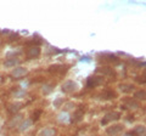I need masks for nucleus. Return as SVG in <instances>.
<instances>
[{"instance_id": "obj_1", "label": "nucleus", "mask_w": 146, "mask_h": 136, "mask_svg": "<svg viewBox=\"0 0 146 136\" xmlns=\"http://www.w3.org/2000/svg\"><path fill=\"white\" fill-rule=\"evenodd\" d=\"M104 83V77L102 75H93L89 77L86 80V86L88 88H96L100 86Z\"/></svg>"}, {"instance_id": "obj_2", "label": "nucleus", "mask_w": 146, "mask_h": 136, "mask_svg": "<svg viewBox=\"0 0 146 136\" xmlns=\"http://www.w3.org/2000/svg\"><path fill=\"white\" fill-rule=\"evenodd\" d=\"M61 89H62V91L65 94H70V92L76 91V90L78 89V85H77V83H74L73 80H67V81H65V83L62 84Z\"/></svg>"}, {"instance_id": "obj_3", "label": "nucleus", "mask_w": 146, "mask_h": 136, "mask_svg": "<svg viewBox=\"0 0 146 136\" xmlns=\"http://www.w3.org/2000/svg\"><path fill=\"white\" fill-rule=\"evenodd\" d=\"M119 118H121V113L119 112H110V113H107V114L104 117V119L101 120V124L105 125V124H107L108 121L118 120Z\"/></svg>"}, {"instance_id": "obj_4", "label": "nucleus", "mask_w": 146, "mask_h": 136, "mask_svg": "<svg viewBox=\"0 0 146 136\" xmlns=\"http://www.w3.org/2000/svg\"><path fill=\"white\" fill-rule=\"evenodd\" d=\"M27 73H28V71L26 69L23 67H15L13 68V71L11 72V77L15 79H18V78H22V77H25Z\"/></svg>"}, {"instance_id": "obj_5", "label": "nucleus", "mask_w": 146, "mask_h": 136, "mask_svg": "<svg viewBox=\"0 0 146 136\" xmlns=\"http://www.w3.org/2000/svg\"><path fill=\"white\" fill-rule=\"evenodd\" d=\"M40 55V48L39 46H31L27 50V58H36Z\"/></svg>"}, {"instance_id": "obj_6", "label": "nucleus", "mask_w": 146, "mask_h": 136, "mask_svg": "<svg viewBox=\"0 0 146 136\" xmlns=\"http://www.w3.org/2000/svg\"><path fill=\"white\" fill-rule=\"evenodd\" d=\"M67 71V66H63V65H54L49 68V72L50 73H60V74H63L66 73Z\"/></svg>"}, {"instance_id": "obj_7", "label": "nucleus", "mask_w": 146, "mask_h": 136, "mask_svg": "<svg viewBox=\"0 0 146 136\" xmlns=\"http://www.w3.org/2000/svg\"><path fill=\"white\" fill-rule=\"evenodd\" d=\"M32 124H33V121H32L31 119H25V120H22L20 124H18V126H17V130L20 131V133H23V131H26V130H28L31 126H32Z\"/></svg>"}, {"instance_id": "obj_8", "label": "nucleus", "mask_w": 146, "mask_h": 136, "mask_svg": "<svg viewBox=\"0 0 146 136\" xmlns=\"http://www.w3.org/2000/svg\"><path fill=\"white\" fill-rule=\"evenodd\" d=\"M122 130H123V125L117 124V125H113V126H111V128H107L106 133H107L108 135H112V136H113V135L119 134Z\"/></svg>"}, {"instance_id": "obj_9", "label": "nucleus", "mask_w": 146, "mask_h": 136, "mask_svg": "<svg viewBox=\"0 0 146 136\" xmlns=\"http://www.w3.org/2000/svg\"><path fill=\"white\" fill-rule=\"evenodd\" d=\"M123 108L124 110H128V108H139V102L138 101H135V100H124V106H123Z\"/></svg>"}, {"instance_id": "obj_10", "label": "nucleus", "mask_w": 146, "mask_h": 136, "mask_svg": "<svg viewBox=\"0 0 146 136\" xmlns=\"http://www.w3.org/2000/svg\"><path fill=\"white\" fill-rule=\"evenodd\" d=\"M83 116H84V111L83 110H77L74 113H73V116L71 118V121L72 123H78V121L82 120Z\"/></svg>"}, {"instance_id": "obj_11", "label": "nucleus", "mask_w": 146, "mask_h": 136, "mask_svg": "<svg viewBox=\"0 0 146 136\" xmlns=\"http://www.w3.org/2000/svg\"><path fill=\"white\" fill-rule=\"evenodd\" d=\"M99 97H101V100H112L116 97V92L112 90H105L104 92L99 95Z\"/></svg>"}, {"instance_id": "obj_12", "label": "nucleus", "mask_w": 146, "mask_h": 136, "mask_svg": "<svg viewBox=\"0 0 146 136\" xmlns=\"http://www.w3.org/2000/svg\"><path fill=\"white\" fill-rule=\"evenodd\" d=\"M55 135H56V130L54 128H45L39 134V136H55Z\"/></svg>"}, {"instance_id": "obj_13", "label": "nucleus", "mask_w": 146, "mask_h": 136, "mask_svg": "<svg viewBox=\"0 0 146 136\" xmlns=\"http://www.w3.org/2000/svg\"><path fill=\"white\" fill-rule=\"evenodd\" d=\"M119 90L122 92H124V94H130L134 90V85H131V84H121L119 85Z\"/></svg>"}, {"instance_id": "obj_14", "label": "nucleus", "mask_w": 146, "mask_h": 136, "mask_svg": "<svg viewBox=\"0 0 146 136\" xmlns=\"http://www.w3.org/2000/svg\"><path fill=\"white\" fill-rule=\"evenodd\" d=\"M23 106L21 102H16V103H12V105L9 106V112L10 113H16L21 110V107Z\"/></svg>"}, {"instance_id": "obj_15", "label": "nucleus", "mask_w": 146, "mask_h": 136, "mask_svg": "<svg viewBox=\"0 0 146 136\" xmlns=\"http://www.w3.org/2000/svg\"><path fill=\"white\" fill-rule=\"evenodd\" d=\"M18 63H20V60H18V58H7L4 65H5L6 67H13L15 68Z\"/></svg>"}, {"instance_id": "obj_16", "label": "nucleus", "mask_w": 146, "mask_h": 136, "mask_svg": "<svg viewBox=\"0 0 146 136\" xmlns=\"http://www.w3.org/2000/svg\"><path fill=\"white\" fill-rule=\"evenodd\" d=\"M102 61H107V62H117L118 58L115 55H111V53H104L101 55Z\"/></svg>"}, {"instance_id": "obj_17", "label": "nucleus", "mask_w": 146, "mask_h": 136, "mask_svg": "<svg viewBox=\"0 0 146 136\" xmlns=\"http://www.w3.org/2000/svg\"><path fill=\"white\" fill-rule=\"evenodd\" d=\"M133 136H138V135H145V126L144 125H139L136 126V128L133 130V133H131Z\"/></svg>"}, {"instance_id": "obj_18", "label": "nucleus", "mask_w": 146, "mask_h": 136, "mask_svg": "<svg viewBox=\"0 0 146 136\" xmlns=\"http://www.w3.org/2000/svg\"><path fill=\"white\" fill-rule=\"evenodd\" d=\"M98 72H101L102 74H107V75H115V72H113V69L112 68H110V67L98 68Z\"/></svg>"}, {"instance_id": "obj_19", "label": "nucleus", "mask_w": 146, "mask_h": 136, "mask_svg": "<svg viewBox=\"0 0 146 136\" xmlns=\"http://www.w3.org/2000/svg\"><path fill=\"white\" fill-rule=\"evenodd\" d=\"M146 98V94L144 90H139V91H136L134 94V100H141V101H144Z\"/></svg>"}, {"instance_id": "obj_20", "label": "nucleus", "mask_w": 146, "mask_h": 136, "mask_svg": "<svg viewBox=\"0 0 146 136\" xmlns=\"http://www.w3.org/2000/svg\"><path fill=\"white\" fill-rule=\"evenodd\" d=\"M58 121H63V123H65V121H67V120H70L68 119V118H70V116H68V113L67 112H61L60 114H58Z\"/></svg>"}, {"instance_id": "obj_21", "label": "nucleus", "mask_w": 146, "mask_h": 136, "mask_svg": "<svg viewBox=\"0 0 146 136\" xmlns=\"http://www.w3.org/2000/svg\"><path fill=\"white\" fill-rule=\"evenodd\" d=\"M52 89H54V85H49V84L44 85L43 86V94L44 95H49L50 92L52 91Z\"/></svg>"}, {"instance_id": "obj_22", "label": "nucleus", "mask_w": 146, "mask_h": 136, "mask_svg": "<svg viewBox=\"0 0 146 136\" xmlns=\"http://www.w3.org/2000/svg\"><path fill=\"white\" fill-rule=\"evenodd\" d=\"M40 114H42V111H35L34 113H33V114H32V121H36V120H38L39 119V117H40Z\"/></svg>"}, {"instance_id": "obj_23", "label": "nucleus", "mask_w": 146, "mask_h": 136, "mask_svg": "<svg viewBox=\"0 0 146 136\" xmlns=\"http://www.w3.org/2000/svg\"><path fill=\"white\" fill-rule=\"evenodd\" d=\"M21 118H22L21 114H18V116H16V117H13V119L10 121V126H13V124H16L18 120H21Z\"/></svg>"}, {"instance_id": "obj_24", "label": "nucleus", "mask_w": 146, "mask_h": 136, "mask_svg": "<svg viewBox=\"0 0 146 136\" xmlns=\"http://www.w3.org/2000/svg\"><path fill=\"white\" fill-rule=\"evenodd\" d=\"M136 80H138L139 81V83H145V74L143 75V77H138V78H136Z\"/></svg>"}, {"instance_id": "obj_25", "label": "nucleus", "mask_w": 146, "mask_h": 136, "mask_svg": "<svg viewBox=\"0 0 146 136\" xmlns=\"http://www.w3.org/2000/svg\"><path fill=\"white\" fill-rule=\"evenodd\" d=\"M61 103H62V98L57 100V101H55V102H54V106H55V107H58V106L61 105Z\"/></svg>"}, {"instance_id": "obj_26", "label": "nucleus", "mask_w": 146, "mask_h": 136, "mask_svg": "<svg viewBox=\"0 0 146 136\" xmlns=\"http://www.w3.org/2000/svg\"><path fill=\"white\" fill-rule=\"evenodd\" d=\"M25 94H26L25 90H21V91H17L15 95H16V96H22V95H25Z\"/></svg>"}, {"instance_id": "obj_27", "label": "nucleus", "mask_w": 146, "mask_h": 136, "mask_svg": "<svg viewBox=\"0 0 146 136\" xmlns=\"http://www.w3.org/2000/svg\"><path fill=\"white\" fill-rule=\"evenodd\" d=\"M138 136H145V135H138Z\"/></svg>"}, {"instance_id": "obj_28", "label": "nucleus", "mask_w": 146, "mask_h": 136, "mask_svg": "<svg viewBox=\"0 0 146 136\" xmlns=\"http://www.w3.org/2000/svg\"><path fill=\"white\" fill-rule=\"evenodd\" d=\"M0 83H1V80H0Z\"/></svg>"}]
</instances>
